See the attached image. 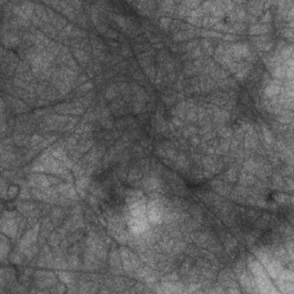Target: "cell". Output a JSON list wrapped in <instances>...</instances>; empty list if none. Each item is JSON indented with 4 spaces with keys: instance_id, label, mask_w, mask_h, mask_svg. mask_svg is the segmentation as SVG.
I'll list each match as a JSON object with an SVG mask.
<instances>
[{
    "instance_id": "cell-1",
    "label": "cell",
    "mask_w": 294,
    "mask_h": 294,
    "mask_svg": "<svg viewBox=\"0 0 294 294\" xmlns=\"http://www.w3.org/2000/svg\"><path fill=\"white\" fill-rule=\"evenodd\" d=\"M249 269H251L252 274L254 275L258 285L261 286V288L262 286L266 288L264 289V292H269L270 290L268 288H271V283L267 276V271L264 270V268L261 266V263H259L258 261H251L249 262Z\"/></svg>"
},
{
    "instance_id": "cell-2",
    "label": "cell",
    "mask_w": 294,
    "mask_h": 294,
    "mask_svg": "<svg viewBox=\"0 0 294 294\" xmlns=\"http://www.w3.org/2000/svg\"><path fill=\"white\" fill-rule=\"evenodd\" d=\"M256 255L259 256V259L261 260L264 266H266L264 268H266L267 273L269 274L271 277L278 278L279 276H281L282 273H283V269H282V267L279 266V263L276 261V260L270 258L269 255H267L266 253H262V252L256 253Z\"/></svg>"
},
{
    "instance_id": "cell-3",
    "label": "cell",
    "mask_w": 294,
    "mask_h": 294,
    "mask_svg": "<svg viewBox=\"0 0 294 294\" xmlns=\"http://www.w3.org/2000/svg\"><path fill=\"white\" fill-rule=\"evenodd\" d=\"M146 216L148 222H151L152 224H158L161 222V209L155 201L148 202L146 206Z\"/></svg>"
},
{
    "instance_id": "cell-4",
    "label": "cell",
    "mask_w": 294,
    "mask_h": 294,
    "mask_svg": "<svg viewBox=\"0 0 294 294\" xmlns=\"http://www.w3.org/2000/svg\"><path fill=\"white\" fill-rule=\"evenodd\" d=\"M279 91H281V88H279L278 84H270V85H268L266 93H267V96L274 97V96H276Z\"/></svg>"
}]
</instances>
